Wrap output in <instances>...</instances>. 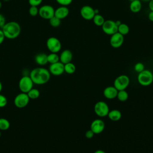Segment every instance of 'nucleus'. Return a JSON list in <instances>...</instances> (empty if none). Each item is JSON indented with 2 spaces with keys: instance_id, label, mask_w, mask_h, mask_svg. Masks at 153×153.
I'll use <instances>...</instances> for the list:
<instances>
[{
  "instance_id": "ddd939ff",
  "label": "nucleus",
  "mask_w": 153,
  "mask_h": 153,
  "mask_svg": "<svg viewBox=\"0 0 153 153\" xmlns=\"http://www.w3.org/2000/svg\"><path fill=\"white\" fill-rule=\"evenodd\" d=\"M105 124L104 121L101 119H96L93 120L90 125V130L94 133V134H100L103 131Z\"/></svg>"
},
{
  "instance_id": "f257e3e1",
  "label": "nucleus",
  "mask_w": 153,
  "mask_h": 153,
  "mask_svg": "<svg viewBox=\"0 0 153 153\" xmlns=\"http://www.w3.org/2000/svg\"><path fill=\"white\" fill-rule=\"evenodd\" d=\"M29 76L32 79L33 84L42 85L46 84L50 80L51 74L47 69L42 67H38L33 69L30 71Z\"/></svg>"
},
{
  "instance_id": "c756f323",
  "label": "nucleus",
  "mask_w": 153,
  "mask_h": 153,
  "mask_svg": "<svg viewBox=\"0 0 153 153\" xmlns=\"http://www.w3.org/2000/svg\"><path fill=\"white\" fill-rule=\"evenodd\" d=\"M29 13L31 16H36L39 13V8L36 6H30L29 10Z\"/></svg>"
},
{
  "instance_id": "9d476101",
  "label": "nucleus",
  "mask_w": 153,
  "mask_h": 153,
  "mask_svg": "<svg viewBox=\"0 0 153 153\" xmlns=\"http://www.w3.org/2000/svg\"><path fill=\"white\" fill-rule=\"evenodd\" d=\"M54 8L50 5H44L39 8V16L45 20H49L54 16Z\"/></svg>"
},
{
  "instance_id": "dca6fc26",
  "label": "nucleus",
  "mask_w": 153,
  "mask_h": 153,
  "mask_svg": "<svg viewBox=\"0 0 153 153\" xmlns=\"http://www.w3.org/2000/svg\"><path fill=\"white\" fill-rule=\"evenodd\" d=\"M69 13L68 8L66 6H60L56 8L54 11V16L60 19V20L66 18Z\"/></svg>"
},
{
  "instance_id": "7c9ffc66",
  "label": "nucleus",
  "mask_w": 153,
  "mask_h": 153,
  "mask_svg": "<svg viewBox=\"0 0 153 153\" xmlns=\"http://www.w3.org/2000/svg\"><path fill=\"white\" fill-rule=\"evenodd\" d=\"M7 99L3 94H0V108L5 107L7 104Z\"/></svg>"
},
{
  "instance_id": "ea45409f",
  "label": "nucleus",
  "mask_w": 153,
  "mask_h": 153,
  "mask_svg": "<svg viewBox=\"0 0 153 153\" xmlns=\"http://www.w3.org/2000/svg\"><path fill=\"white\" fill-rule=\"evenodd\" d=\"M115 23L117 25V26H119L121 23V22L120 20H117V21H115Z\"/></svg>"
},
{
  "instance_id": "a211bd4d",
  "label": "nucleus",
  "mask_w": 153,
  "mask_h": 153,
  "mask_svg": "<svg viewBox=\"0 0 153 153\" xmlns=\"http://www.w3.org/2000/svg\"><path fill=\"white\" fill-rule=\"evenodd\" d=\"M35 62L39 66H44L48 63L47 54L44 53L37 54L35 57Z\"/></svg>"
},
{
  "instance_id": "f3484780",
  "label": "nucleus",
  "mask_w": 153,
  "mask_h": 153,
  "mask_svg": "<svg viewBox=\"0 0 153 153\" xmlns=\"http://www.w3.org/2000/svg\"><path fill=\"white\" fill-rule=\"evenodd\" d=\"M73 57L72 53L69 50H63L59 56L60 62L64 65L69 62H71Z\"/></svg>"
},
{
  "instance_id": "2f4dec72",
  "label": "nucleus",
  "mask_w": 153,
  "mask_h": 153,
  "mask_svg": "<svg viewBox=\"0 0 153 153\" xmlns=\"http://www.w3.org/2000/svg\"><path fill=\"white\" fill-rule=\"evenodd\" d=\"M56 2L62 6H68L72 2L73 0H56Z\"/></svg>"
},
{
  "instance_id": "c85d7f7f",
  "label": "nucleus",
  "mask_w": 153,
  "mask_h": 153,
  "mask_svg": "<svg viewBox=\"0 0 153 153\" xmlns=\"http://www.w3.org/2000/svg\"><path fill=\"white\" fill-rule=\"evenodd\" d=\"M145 69V66L142 62H137L134 66V70L137 73H140Z\"/></svg>"
},
{
  "instance_id": "c9c22d12",
  "label": "nucleus",
  "mask_w": 153,
  "mask_h": 153,
  "mask_svg": "<svg viewBox=\"0 0 153 153\" xmlns=\"http://www.w3.org/2000/svg\"><path fill=\"white\" fill-rule=\"evenodd\" d=\"M5 38V37L4 36V34L2 29H0V45L2 44Z\"/></svg>"
},
{
  "instance_id": "39448f33",
  "label": "nucleus",
  "mask_w": 153,
  "mask_h": 153,
  "mask_svg": "<svg viewBox=\"0 0 153 153\" xmlns=\"http://www.w3.org/2000/svg\"><path fill=\"white\" fill-rule=\"evenodd\" d=\"M130 84L129 77L124 74L117 76L114 81V86L118 90H126Z\"/></svg>"
},
{
  "instance_id": "2eb2a0df",
  "label": "nucleus",
  "mask_w": 153,
  "mask_h": 153,
  "mask_svg": "<svg viewBox=\"0 0 153 153\" xmlns=\"http://www.w3.org/2000/svg\"><path fill=\"white\" fill-rule=\"evenodd\" d=\"M118 93V90L117 88L113 86L106 87L103 91V96L108 99H114L117 97Z\"/></svg>"
},
{
  "instance_id": "bb28decb",
  "label": "nucleus",
  "mask_w": 153,
  "mask_h": 153,
  "mask_svg": "<svg viewBox=\"0 0 153 153\" xmlns=\"http://www.w3.org/2000/svg\"><path fill=\"white\" fill-rule=\"evenodd\" d=\"M10 127L9 121L5 118H0V130H7Z\"/></svg>"
},
{
  "instance_id": "6e6552de",
  "label": "nucleus",
  "mask_w": 153,
  "mask_h": 153,
  "mask_svg": "<svg viewBox=\"0 0 153 153\" xmlns=\"http://www.w3.org/2000/svg\"><path fill=\"white\" fill-rule=\"evenodd\" d=\"M101 27L103 32L108 35H112L118 32V26L115 21L112 20H105Z\"/></svg>"
},
{
  "instance_id": "7ed1b4c3",
  "label": "nucleus",
  "mask_w": 153,
  "mask_h": 153,
  "mask_svg": "<svg viewBox=\"0 0 153 153\" xmlns=\"http://www.w3.org/2000/svg\"><path fill=\"white\" fill-rule=\"evenodd\" d=\"M137 81L142 86H149L153 82V74L148 69H144L137 75Z\"/></svg>"
},
{
  "instance_id": "0eeeda50",
  "label": "nucleus",
  "mask_w": 153,
  "mask_h": 153,
  "mask_svg": "<svg viewBox=\"0 0 153 153\" xmlns=\"http://www.w3.org/2000/svg\"><path fill=\"white\" fill-rule=\"evenodd\" d=\"M94 111L97 116L100 117H104L108 115L109 108L108 105L105 102L98 101L94 105Z\"/></svg>"
},
{
  "instance_id": "412c9836",
  "label": "nucleus",
  "mask_w": 153,
  "mask_h": 153,
  "mask_svg": "<svg viewBox=\"0 0 153 153\" xmlns=\"http://www.w3.org/2000/svg\"><path fill=\"white\" fill-rule=\"evenodd\" d=\"M92 20L94 25L97 26H102L105 21L104 17L99 13L95 14Z\"/></svg>"
},
{
  "instance_id": "393cba45",
  "label": "nucleus",
  "mask_w": 153,
  "mask_h": 153,
  "mask_svg": "<svg viewBox=\"0 0 153 153\" xmlns=\"http://www.w3.org/2000/svg\"><path fill=\"white\" fill-rule=\"evenodd\" d=\"M47 60H48V63L50 64L58 62L60 61L59 56L57 54V53H51L47 55Z\"/></svg>"
},
{
  "instance_id": "79ce46f5",
  "label": "nucleus",
  "mask_w": 153,
  "mask_h": 153,
  "mask_svg": "<svg viewBox=\"0 0 153 153\" xmlns=\"http://www.w3.org/2000/svg\"><path fill=\"white\" fill-rule=\"evenodd\" d=\"M142 1H143L144 2H149L150 0H142Z\"/></svg>"
},
{
  "instance_id": "f03ea898",
  "label": "nucleus",
  "mask_w": 153,
  "mask_h": 153,
  "mask_svg": "<svg viewBox=\"0 0 153 153\" xmlns=\"http://www.w3.org/2000/svg\"><path fill=\"white\" fill-rule=\"evenodd\" d=\"M1 29L5 37L9 39H14L17 38L20 35L21 32L20 25L19 23L14 21L6 23Z\"/></svg>"
},
{
  "instance_id": "a18cd8bd",
  "label": "nucleus",
  "mask_w": 153,
  "mask_h": 153,
  "mask_svg": "<svg viewBox=\"0 0 153 153\" xmlns=\"http://www.w3.org/2000/svg\"><path fill=\"white\" fill-rule=\"evenodd\" d=\"M130 1V2H131V1H134V0H129Z\"/></svg>"
},
{
  "instance_id": "58836bf2",
  "label": "nucleus",
  "mask_w": 153,
  "mask_h": 153,
  "mask_svg": "<svg viewBox=\"0 0 153 153\" xmlns=\"http://www.w3.org/2000/svg\"><path fill=\"white\" fill-rule=\"evenodd\" d=\"M94 153H106L105 151L102 149H97L94 152Z\"/></svg>"
},
{
  "instance_id": "4be33fe9",
  "label": "nucleus",
  "mask_w": 153,
  "mask_h": 153,
  "mask_svg": "<svg viewBox=\"0 0 153 153\" xmlns=\"http://www.w3.org/2000/svg\"><path fill=\"white\" fill-rule=\"evenodd\" d=\"M129 27L126 23H121L119 26H118V32L123 36L127 35L129 32Z\"/></svg>"
},
{
  "instance_id": "aec40b11",
  "label": "nucleus",
  "mask_w": 153,
  "mask_h": 153,
  "mask_svg": "<svg viewBox=\"0 0 153 153\" xmlns=\"http://www.w3.org/2000/svg\"><path fill=\"white\" fill-rule=\"evenodd\" d=\"M129 8L132 13H137L139 12L142 8V3L140 0H134L130 2Z\"/></svg>"
},
{
  "instance_id": "5701e85b",
  "label": "nucleus",
  "mask_w": 153,
  "mask_h": 153,
  "mask_svg": "<svg viewBox=\"0 0 153 153\" xmlns=\"http://www.w3.org/2000/svg\"><path fill=\"white\" fill-rule=\"evenodd\" d=\"M64 70L66 74H72L76 71V66L73 63L69 62L64 65Z\"/></svg>"
},
{
  "instance_id": "a19ab883",
  "label": "nucleus",
  "mask_w": 153,
  "mask_h": 153,
  "mask_svg": "<svg viewBox=\"0 0 153 153\" xmlns=\"http://www.w3.org/2000/svg\"><path fill=\"white\" fill-rule=\"evenodd\" d=\"M2 84L1 82L0 81V93H1V91H2Z\"/></svg>"
},
{
  "instance_id": "f704fd0d",
  "label": "nucleus",
  "mask_w": 153,
  "mask_h": 153,
  "mask_svg": "<svg viewBox=\"0 0 153 153\" xmlns=\"http://www.w3.org/2000/svg\"><path fill=\"white\" fill-rule=\"evenodd\" d=\"M94 135V133L91 130H88L86 131L85 133V137L87 138V139H91L93 137Z\"/></svg>"
},
{
  "instance_id": "20e7f679",
  "label": "nucleus",
  "mask_w": 153,
  "mask_h": 153,
  "mask_svg": "<svg viewBox=\"0 0 153 153\" xmlns=\"http://www.w3.org/2000/svg\"><path fill=\"white\" fill-rule=\"evenodd\" d=\"M33 86V82L29 75H24L19 80V87L21 92L27 93Z\"/></svg>"
},
{
  "instance_id": "37998d69",
  "label": "nucleus",
  "mask_w": 153,
  "mask_h": 153,
  "mask_svg": "<svg viewBox=\"0 0 153 153\" xmlns=\"http://www.w3.org/2000/svg\"><path fill=\"white\" fill-rule=\"evenodd\" d=\"M1 7H2V2L0 1V9L1 8Z\"/></svg>"
},
{
  "instance_id": "f8f14e48",
  "label": "nucleus",
  "mask_w": 153,
  "mask_h": 153,
  "mask_svg": "<svg viewBox=\"0 0 153 153\" xmlns=\"http://www.w3.org/2000/svg\"><path fill=\"white\" fill-rule=\"evenodd\" d=\"M124 36L118 32L111 35L109 43L112 47L114 48H120L124 42Z\"/></svg>"
},
{
  "instance_id": "1a4fd4ad",
  "label": "nucleus",
  "mask_w": 153,
  "mask_h": 153,
  "mask_svg": "<svg viewBox=\"0 0 153 153\" xmlns=\"http://www.w3.org/2000/svg\"><path fill=\"white\" fill-rule=\"evenodd\" d=\"M29 100L30 99L27 93L21 92L15 97L14 99V104L18 108H23L29 104Z\"/></svg>"
},
{
  "instance_id": "6ab92c4d",
  "label": "nucleus",
  "mask_w": 153,
  "mask_h": 153,
  "mask_svg": "<svg viewBox=\"0 0 153 153\" xmlns=\"http://www.w3.org/2000/svg\"><path fill=\"white\" fill-rule=\"evenodd\" d=\"M107 116L111 121H117L121 119L122 114L120 111L118 109H112L111 111L109 110Z\"/></svg>"
},
{
  "instance_id": "49530a36",
  "label": "nucleus",
  "mask_w": 153,
  "mask_h": 153,
  "mask_svg": "<svg viewBox=\"0 0 153 153\" xmlns=\"http://www.w3.org/2000/svg\"><path fill=\"white\" fill-rule=\"evenodd\" d=\"M4 1H9V0H4Z\"/></svg>"
},
{
  "instance_id": "72a5a7b5",
  "label": "nucleus",
  "mask_w": 153,
  "mask_h": 153,
  "mask_svg": "<svg viewBox=\"0 0 153 153\" xmlns=\"http://www.w3.org/2000/svg\"><path fill=\"white\" fill-rule=\"evenodd\" d=\"M6 23L7 22H6V19L5 16L2 14L0 13V27L2 28Z\"/></svg>"
},
{
  "instance_id": "4468645a",
  "label": "nucleus",
  "mask_w": 153,
  "mask_h": 153,
  "mask_svg": "<svg viewBox=\"0 0 153 153\" xmlns=\"http://www.w3.org/2000/svg\"><path fill=\"white\" fill-rule=\"evenodd\" d=\"M48 71L50 74L54 76H59L65 72L64 64L60 61L53 64H50Z\"/></svg>"
},
{
  "instance_id": "cd10ccee",
  "label": "nucleus",
  "mask_w": 153,
  "mask_h": 153,
  "mask_svg": "<svg viewBox=\"0 0 153 153\" xmlns=\"http://www.w3.org/2000/svg\"><path fill=\"white\" fill-rule=\"evenodd\" d=\"M49 23L51 26L54 27H57L60 25L61 20L54 16L53 17H52L51 19H49Z\"/></svg>"
},
{
  "instance_id": "423d86ee",
  "label": "nucleus",
  "mask_w": 153,
  "mask_h": 153,
  "mask_svg": "<svg viewBox=\"0 0 153 153\" xmlns=\"http://www.w3.org/2000/svg\"><path fill=\"white\" fill-rule=\"evenodd\" d=\"M46 45L51 53H57L62 48V44L60 40L56 37L51 36L47 39Z\"/></svg>"
},
{
  "instance_id": "c03bdc74",
  "label": "nucleus",
  "mask_w": 153,
  "mask_h": 153,
  "mask_svg": "<svg viewBox=\"0 0 153 153\" xmlns=\"http://www.w3.org/2000/svg\"><path fill=\"white\" fill-rule=\"evenodd\" d=\"M1 130H0V137H1Z\"/></svg>"
},
{
  "instance_id": "9b49d317",
  "label": "nucleus",
  "mask_w": 153,
  "mask_h": 153,
  "mask_svg": "<svg viewBox=\"0 0 153 153\" xmlns=\"http://www.w3.org/2000/svg\"><path fill=\"white\" fill-rule=\"evenodd\" d=\"M80 14L84 19L86 20H91L93 19L95 15L94 9L90 5H84L80 10Z\"/></svg>"
},
{
  "instance_id": "a878e982",
  "label": "nucleus",
  "mask_w": 153,
  "mask_h": 153,
  "mask_svg": "<svg viewBox=\"0 0 153 153\" xmlns=\"http://www.w3.org/2000/svg\"><path fill=\"white\" fill-rule=\"evenodd\" d=\"M27 94L30 99H36L39 97L40 92L38 89L32 88L27 93Z\"/></svg>"
},
{
  "instance_id": "e433bc0d",
  "label": "nucleus",
  "mask_w": 153,
  "mask_h": 153,
  "mask_svg": "<svg viewBox=\"0 0 153 153\" xmlns=\"http://www.w3.org/2000/svg\"><path fill=\"white\" fill-rule=\"evenodd\" d=\"M148 2H149L148 4L149 9L150 10V11H153V0H150Z\"/></svg>"
},
{
  "instance_id": "b1692460",
  "label": "nucleus",
  "mask_w": 153,
  "mask_h": 153,
  "mask_svg": "<svg viewBox=\"0 0 153 153\" xmlns=\"http://www.w3.org/2000/svg\"><path fill=\"white\" fill-rule=\"evenodd\" d=\"M117 98L120 102H125L128 98V94L126 90H118L117 96Z\"/></svg>"
},
{
  "instance_id": "4c0bfd02",
  "label": "nucleus",
  "mask_w": 153,
  "mask_h": 153,
  "mask_svg": "<svg viewBox=\"0 0 153 153\" xmlns=\"http://www.w3.org/2000/svg\"><path fill=\"white\" fill-rule=\"evenodd\" d=\"M148 17L151 22H153V11H150V12L148 13Z\"/></svg>"
},
{
  "instance_id": "473e14b6",
  "label": "nucleus",
  "mask_w": 153,
  "mask_h": 153,
  "mask_svg": "<svg viewBox=\"0 0 153 153\" xmlns=\"http://www.w3.org/2000/svg\"><path fill=\"white\" fill-rule=\"evenodd\" d=\"M28 2L30 6L38 7L41 4L42 0H28Z\"/></svg>"
}]
</instances>
